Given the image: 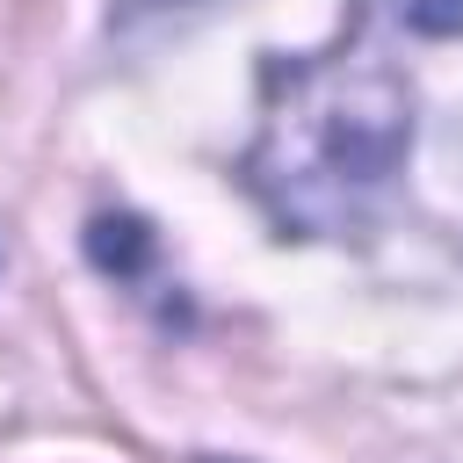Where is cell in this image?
<instances>
[{
    "label": "cell",
    "instance_id": "6da1fadb",
    "mask_svg": "<svg viewBox=\"0 0 463 463\" xmlns=\"http://www.w3.org/2000/svg\"><path fill=\"white\" fill-rule=\"evenodd\" d=\"M405 145H412V94L376 51L289 58L268 65L246 181L275 210V224L333 232L398 174Z\"/></svg>",
    "mask_w": 463,
    "mask_h": 463
},
{
    "label": "cell",
    "instance_id": "7a4b0ae2",
    "mask_svg": "<svg viewBox=\"0 0 463 463\" xmlns=\"http://www.w3.org/2000/svg\"><path fill=\"white\" fill-rule=\"evenodd\" d=\"M398 22L420 36H456L463 29V0H398Z\"/></svg>",
    "mask_w": 463,
    "mask_h": 463
}]
</instances>
